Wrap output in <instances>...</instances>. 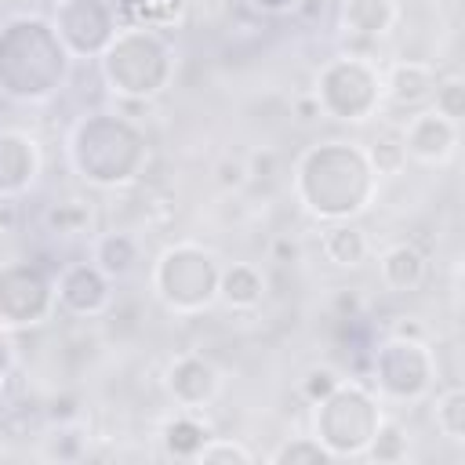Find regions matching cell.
<instances>
[{
  "mask_svg": "<svg viewBox=\"0 0 465 465\" xmlns=\"http://www.w3.org/2000/svg\"><path fill=\"white\" fill-rule=\"evenodd\" d=\"M156 294L174 312H196L207 309L218 298V265L214 254L196 243H178L160 254L156 265Z\"/></svg>",
  "mask_w": 465,
  "mask_h": 465,
  "instance_id": "6da1fadb",
  "label": "cell"
},
{
  "mask_svg": "<svg viewBox=\"0 0 465 465\" xmlns=\"http://www.w3.org/2000/svg\"><path fill=\"white\" fill-rule=\"evenodd\" d=\"M400 131H403L407 156H414L421 163H436L440 167L458 149V124L440 116L436 109H418L414 116H407V124Z\"/></svg>",
  "mask_w": 465,
  "mask_h": 465,
  "instance_id": "7a4b0ae2",
  "label": "cell"
},
{
  "mask_svg": "<svg viewBox=\"0 0 465 465\" xmlns=\"http://www.w3.org/2000/svg\"><path fill=\"white\" fill-rule=\"evenodd\" d=\"M436 69L429 62H392L389 73L381 76V94L392 102V105H403V109H418L421 102L432 98V87H436Z\"/></svg>",
  "mask_w": 465,
  "mask_h": 465,
  "instance_id": "3957f363",
  "label": "cell"
},
{
  "mask_svg": "<svg viewBox=\"0 0 465 465\" xmlns=\"http://www.w3.org/2000/svg\"><path fill=\"white\" fill-rule=\"evenodd\" d=\"M167 389L178 403H185L182 411H196L218 392V371L200 356H182L167 371Z\"/></svg>",
  "mask_w": 465,
  "mask_h": 465,
  "instance_id": "277c9868",
  "label": "cell"
},
{
  "mask_svg": "<svg viewBox=\"0 0 465 465\" xmlns=\"http://www.w3.org/2000/svg\"><path fill=\"white\" fill-rule=\"evenodd\" d=\"M378 272H381V283L396 294H407V291H418L425 283V272H429V262L425 254L414 247V243H392L381 251V262H378Z\"/></svg>",
  "mask_w": 465,
  "mask_h": 465,
  "instance_id": "5b68a950",
  "label": "cell"
},
{
  "mask_svg": "<svg viewBox=\"0 0 465 465\" xmlns=\"http://www.w3.org/2000/svg\"><path fill=\"white\" fill-rule=\"evenodd\" d=\"M320 251L338 269H360L371 254V240H367L363 229H356L349 222H338V225H327L320 232Z\"/></svg>",
  "mask_w": 465,
  "mask_h": 465,
  "instance_id": "8992f818",
  "label": "cell"
},
{
  "mask_svg": "<svg viewBox=\"0 0 465 465\" xmlns=\"http://www.w3.org/2000/svg\"><path fill=\"white\" fill-rule=\"evenodd\" d=\"M265 294V276L247 265V262H232L225 269H218V298L229 305V309H254Z\"/></svg>",
  "mask_w": 465,
  "mask_h": 465,
  "instance_id": "52a82bcc",
  "label": "cell"
},
{
  "mask_svg": "<svg viewBox=\"0 0 465 465\" xmlns=\"http://www.w3.org/2000/svg\"><path fill=\"white\" fill-rule=\"evenodd\" d=\"M400 18V7L392 0H345V29L352 36L378 40L385 36Z\"/></svg>",
  "mask_w": 465,
  "mask_h": 465,
  "instance_id": "ba28073f",
  "label": "cell"
},
{
  "mask_svg": "<svg viewBox=\"0 0 465 465\" xmlns=\"http://www.w3.org/2000/svg\"><path fill=\"white\" fill-rule=\"evenodd\" d=\"M0 167L11 171V196L18 189H25L40 167V156H36V142L18 134V131H0Z\"/></svg>",
  "mask_w": 465,
  "mask_h": 465,
  "instance_id": "9c48e42d",
  "label": "cell"
},
{
  "mask_svg": "<svg viewBox=\"0 0 465 465\" xmlns=\"http://www.w3.org/2000/svg\"><path fill=\"white\" fill-rule=\"evenodd\" d=\"M363 156H367V163H371V171H374L378 178H396V174H403V167H407L403 131H400V127H385Z\"/></svg>",
  "mask_w": 465,
  "mask_h": 465,
  "instance_id": "30bf717a",
  "label": "cell"
},
{
  "mask_svg": "<svg viewBox=\"0 0 465 465\" xmlns=\"http://www.w3.org/2000/svg\"><path fill=\"white\" fill-rule=\"evenodd\" d=\"M436 429L450 443L465 440V392H461V385H447L440 392V400H436Z\"/></svg>",
  "mask_w": 465,
  "mask_h": 465,
  "instance_id": "8fae6325",
  "label": "cell"
},
{
  "mask_svg": "<svg viewBox=\"0 0 465 465\" xmlns=\"http://www.w3.org/2000/svg\"><path fill=\"white\" fill-rule=\"evenodd\" d=\"M94 258H98V269L105 276H124L131 265H134V240L116 232V236H102L94 243Z\"/></svg>",
  "mask_w": 465,
  "mask_h": 465,
  "instance_id": "7c38bea8",
  "label": "cell"
},
{
  "mask_svg": "<svg viewBox=\"0 0 465 465\" xmlns=\"http://www.w3.org/2000/svg\"><path fill=\"white\" fill-rule=\"evenodd\" d=\"M269 461L272 465H298V461H331V450L316 440V436H291V440H283L272 454H269Z\"/></svg>",
  "mask_w": 465,
  "mask_h": 465,
  "instance_id": "4fadbf2b",
  "label": "cell"
},
{
  "mask_svg": "<svg viewBox=\"0 0 465 465\" xmlns=\"http://www.w3.org/2000/svg\"><path fill=\"white\" fill-rule=\"evenodd\" d=\"M367 454L378 458V461L407 458V432H403V425L381 418L378 429H374V436H371V443H367Z\"/></svg>",
  "mask_w": 465,
  "mask_h": 465,
  "instance_id": "5bb4252c",
  "label": "cell"
},
{
  "mask_svg": "<svg viewBox=\"0 0 465 465\" xmlns=\"http://www.w3.org/2000/svg\"><path fill=\"white\" fill-rule=\"evenodd\" d=\"M47 225H51L58 236L87 232V225H91V203H84V200H65V203H58V207L47 211Z\"/></svg>",
  "mask_w": 465,
  "mask_h": 465,
  "instance_id": "9a60e30c",
  "label": "cell"
},
{
  "mask_svg": "<svg viewBox=\"0 0 465 465\" xmlns=\"http://www.w3.org/2000/svg\"><path fill=\"white\" fill-rule=\"evenodd\" d=\"M432 109L447 120H461L465 116V80L461 76H447V80H436L432 87Z\"/></svg>",
  "mask_w": 465,
  "mask_h": 465,
  "instance_id": "2e32d148",
  "label": "cell"
},
{
  "mask_svg": "<svg viewBox=\"0 0 465 465\" xmlns=\"http://www.w3.org/2000/svg\"><path fill=\"white\" fill-rule=\"evenodd\" d=\"M214 185L222 189V193H240L247 182H251V174H247V163L240 160V156H222L218 163H214Z\"/></svg>",
  "mask_w": 465,
  "mask_h": 465,
  "instance_id": "e0dca14e",
  "label": "cell"
},
{
  "mask_svg": "<svg viewBox=\"0 0 465 465\" xmlns=\"http://www.w3.org/2000/svg\"><path fill=\"white\" fill-rule=\"evenodd\" d=\"M341 381H345V378H341L334 367H309V371H305V378H302V392H305L312 403H320V400H323V396H331Z\"/></svg>",
  "mask_w": 465,
  "mask_h": 465,
  "instance_id": "ac0fdd59",
  "label": "cell"
},
{
  "mask_svg": "<svg viewBox=\"0 0 465 465\" xmlns=\"http://www.w3.org/2000/svg\"><path fill=\"white\" fill-rule=\"evenodd\" d=\"M196 461H254V454L236 440H207L200 447Z\"/></svg>",
  "mask_w": 465,
  "mask_h": 465,
  "instance_id": "d6986e66",
  "label": "cell"
},
{
  "mask_svg": "<svg viewBox=\"0 0 465 465\" xmlns=\"http://www.w3.org/2000/svg\"><path fill=\"white\" fill-rule=\"evenodd\" d=\"M243 163H247V174H251V178H272L276 167H280V153L269 149V145H262V149H254Z\"/></svg>",
  "mask_w": 465,
  "mask_h": 465,
  "instance_id": "ffe728a7",
  "label": "cell"
},
{
  "mask_svg": "<svg viewBox=\"0 0 465 465\" xmlns=\"http://www.w3.org/2000/svg\"><path fill=\"white\" fill-rule=\"evenodd\" d=\"M269 258L280 262V265H294V262H302V247H298V240H291V236H276V240L269 243Z\"/></svg>",
  "mask_w": 465,
  "mask_h": 465,
  "instance_id": "44dd1931",
  "label": "cell"
},
{
  "mask_svg": "<svg viewBox=\"0 0 465 465\" xmlns=\"http://www.w3.org/2000/svg\"><path fill=\"white\" fill-rule=\"evenodd\" d=\"M18 225V203L11 196H0V232H15Z\"/></svg>",
  "mask_w": 465,
  "mask_h": 465,
  "instance_id": "7402d4cb",
  "label": "cell"
},
{
  "mask_svg": "<svg viewBox=\"0 0 465 465\" xmlns=\"http://www.w3.org/2000/svg\"><path fill=\"white\" fill-rule=\"evenodd\" d=\"M294 113H298V120H316L323 109H320L316 94H305V98H298V102H294Z\"/></svg>",
  "mask_w": 465,
  "mask_h": 465,
  "instance_id": "603a6c76",
  "label": "cell"
},
{
  "mask_svg": "<svg viewBox=\"0 0 465 465\" xmlns=\"http://www.w3.org/2000/svg\"><path fill=\"white\" fill-rule=\"evenodd\" d=\"M338 305L349 309V312H356V294H338Z\"/></svg>",
  "mask_w": 465,
  "mask_h": 465,
  "instance_id": "cb8c5ba5",
  "label": "cell"
}]
</instances>
